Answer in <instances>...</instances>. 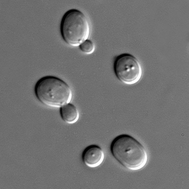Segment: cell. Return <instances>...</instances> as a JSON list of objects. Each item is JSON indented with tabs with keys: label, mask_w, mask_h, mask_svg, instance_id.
<instances>
[{
	"label": "cell",
	"mask_w": 189,
	"mask_h": 189,
	"mask_svg": "<svg viewBox=\"0 0 189 189\" xmlns=\"http://www.w3.org/2000/svg\"><path fill=\"white\" fill-rule=\"evenodd\" d=\"M35 95L42 104L50 107H61L70 103L72 97L71 89L62 79L53 76L43 77L37 82Z\"/></svg>",
	"instance_id": "cell-2"
},
{
	"label": "cell",
	"mask_w": 189,
	"mask_h": 189,
	"mask_svg": "<svg viewBox=\"0 0 189 189\" xmlns=\"http://www.w3.org/2000/svg\"><path fill=\"white\" fill-rule=\"evenodd\" d=\"M104 157V154L102 149L95 145H90L87 147L82 155L84 163L90 167L99 166L102 162Z\"/></svg>",
	"instance_id": "cell-5"
},
{
	"label": "cell",
	"mask_w": 189,
	"mask_h": 189,
	"mask_svg": "<svg viewBox=\"0 0 189 189\" xmlns=\"http://www.w3.org/2000/svg\"><path fill=\"white\" fill-rule=\"evenodd\" d=\"M79 47L82 52L86 54L92 53L95 49V46L93 42L88 39L81 43Z\"/></svg>",
	"instance_id": "cell-7"
},
{
	"label": "cell",
	"mask_w": 189,
	"mask_h": 189,
	"mask_svg": "<svg viewBox=\"0 0 189 189\" xmlns=\"http://www.w3.org/2000/svg\"><path fill=\"white\" fill-rule=\"evenodd\" d=\"M60 30L61 37L67 44L77 46L88 39L90 27L85 14L78 9H73L67 11L63 16Z\"/></svg>",
	"instance_id": "cell-3"
},
{
	"label": "cell",
	"mask_w": 189,
	"mask_h": 189,
	"mask_svg": "<svg viewBox=\"0 0 189 189\" xmlns=\"http://www.w3.org/2000/svg\"><path fill=\"white\" fill-rule=\"evenodd\" d=\"M60 113L61 118L63 121L69 124L75 123L79 117L77 107L70 103L60 107Z\"/></svg>",
	"instance_id": "cell-6"
},
{
	"label": "cell",
	"mask_w": 189,
	"mask_h": 189,
	"mask_svg": "<svg viewBox=\"0 0 189 189\" xmlns=\"http://www.w3.org/2000/svg\"><path fill=\"white\" fill-rule=\"evenodd\" d=\"M113 69L118 79L128 84L137 82L142 76V68L139 61L136 57L129 53H123L116 58Z\"/></svg>",
	"instance_id": "cell-4"
},
{
	"label": "cell",
	"mask_w": 189,
	"mask_h": 189,
	"mask_svg": "<svg viewBox=\"0 0 189 189\" xmlns=\"http://www.w3.org/2000/svg\"><path fill=\"white\" fill-rule=\"evenodd\" d=\"M112 155L123 166L136 170L146 164L148 155L143 145L132 136L122 134L116 137L110 147Z\"/></svg>",
	"instance_id": "cell-1"
}]
</instances>
